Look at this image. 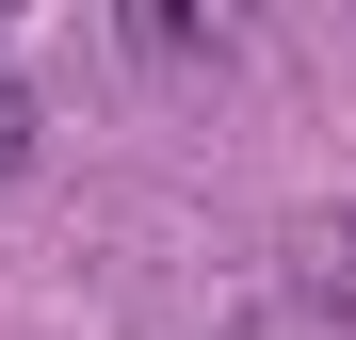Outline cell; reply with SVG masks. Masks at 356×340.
<instances>
[{
  "label": "cell",
  "instance_id": "1",
  "mask_svg": "<svg viewBox=\"0 0 356 340\" xmlns=\"http://www.w3.org/2000/svg\"><path fill=\"white\" fill-rule=\"evenodd\" d=\"M17 162H33V97L0 81V179H17Z\"/></svg>",
  "mask_w": 356,
  "mask_h": 340
}]
</instances>
